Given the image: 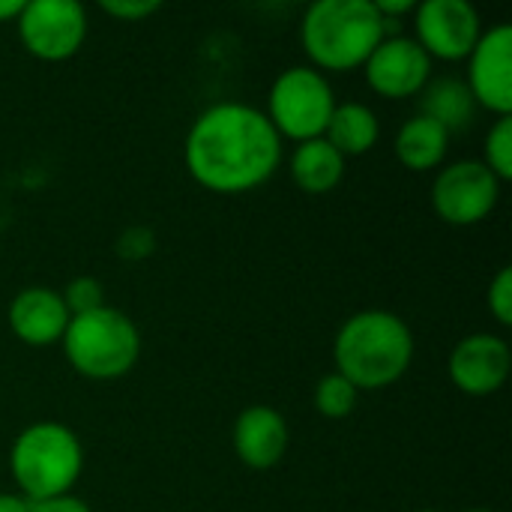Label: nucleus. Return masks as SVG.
I'll use <instances>...</instances> for the list:
<instances>
[{
  "instance_id": "obj_1",
  "label": "nucleus",
  "mask_w": 512,
  "mask_h": 512,
  "mask_svg": "<svg viewBox=\"0 0 512 512\" xmlns=\"http://www.w3.org/2000/svg\"><path fill=\"white\" fill-rule=\"evenodd\" d=\"M189 177L216 195H243L264 186L282 162V138L267 114L246 102L204 108L183 144Z\"/></svg>"
},
{
  "instance_id": "obj_2",
  "label": "nucleus",
  "mask_w": 512,
  "mask_h": 512,
  "mask_svg": "<svg viewBox=\"0 0 512 512\" xmlns=\"http://www.w3.org/2000/svg\"><path fill=\"white\" fill-rule=\"evenodd\" d=\"M414 360L411 327L387 309L354 312L333 339L336 372L360 393L387 390L405 378Z\"/></svg>"
},
{
  "instance_id": "obj_3",
  "label": "nucleus",
  "mask_w": 512,
  "mask_h": 512,
  "mask_svg": "<svg viewBox=\"0 0 512 512\" xmlns=\"http://www.w3.org/2000/svg\"><path fill=\"white\" fill-rule=\"evenodd\" d=\"M384 36L387 27L372 0H318L300 24L306 57L321 75L363 69Z\"/></svg>"
},
{
  "instance_id": "obj_4",
  "label": "nucleus",
  "mask_w": 512,
  "mask_h": 512,
  "mask_svg": "<svg viewBox=\"0 0 512 512\" xmlns=\"http://www.w3.org/2000/svg\"><path fill=\"white\" fill-rule=\"evenodd\" d=\"M84 471L81 438L57 420H39L24 426L9 450V474L18 495L27 501H45L69 495Z\"/></svg>"
},
{
  "instance_id": "obj_5",
  "label": "nucleus",
  "mask_w": 512,
  "mask_h": 512,
  "mask_svg": "<svg viewBox=\"0 0 512 512\" xmlns=\"http://www.w3.org/2000/svg\"><path fill=\"white\" fill-rule=\"evenodd\" d=\"M60 348L81 378L117 381L135 369L141 357V333L126 312L105 303L96 312L69 318Z\"/></svg>"
},
{
  "instance_id": "obj_6",
  "label": "nucleus",
  "mask_w": 512,
  "mask_h": 512,
  "mask_svg": "<svg viewBox=\"0 0 512 512\" xmlns=\"http://www.w3.org/2000/svg\"><path fill=\"white\" fill-rule=\"evenodd\" d=\"M333 108L336 96L327 75L312 66H291L273 81L264 114L279 132V138L303 144L312 138H324Z\"/></svg>"
},
{
  "instance_id": "obj_7",
  "label": "nucleus",
  "mask_w": 512,
  "mask_h": 512,
  "mask_svg": "<svg viewBox=\"0 0 512 512\" xmlns=\"http://www.w3.org/2000/svg\"><path fill=\"white\" fill-rule=\"evenodd\" d=\"M501 180L480 162L462 159L435 174L432 210L441 222L456 228H471L486 222L501 201Z\"/></svg>"
},
{
  "instance_id": "obj_8",
  "label": "nucleus",
  "mask_w": 512,
  "mask_h": 512,
  "mask_svg": "<svg viewBox=\"0 0 512 512\" xmlns=\"http://www.w3.org/2000/svg\"><path fill=\"white\" fill-rule=\"evenodd\" d=\"M15 24L24 51L42 63L75 57L87 39V12L75 0H30Z\"/></svg>"
},
{
  "instance_id": "obj_9",
  "label": "nucleus",
  "mask_w": 512,
  "mask_h": 512,
  "mask_svg": "<svg viewBox=\"0 0 512 512\" xmlns=\"http://www.w3.org/2000/svg\"><path fill=\"white\" fill-rule=\"evenodd\" d=\"M480 36V12L468 0H423L414 9V42L429 60H468Z\"/></svg>"
},
{
  "instance_id": "obj_10",
  "label": "nucleus",
  "mask_w": 512,
  "mask_h": 512,
  "mask_svg": "<svg viewBox=\"0 0 512 512\" xmlns=\"http://www.w3.org/2000/svg\"><path fill=\"white\" fill-rule=\"evenodd\" d=\"M477 108H486L498 117L512 114V27L495 24L483 30L474 51L468 54L465 78Z\"/></svg>"
},
{
  "instance_id": "obj_11",
  "label": "nucleus",
  "mask_w": 512,
  "mask_h": 512,
  "mask_svg": "<svg viewBox=\"0 0 512 512\" xmlns=\"http://www.w3.org/2000/svg\"><path fill=\"white\" fill-rule=\"evenodd\" d=\"M366 84L381 99H411L432 78L429 54L414 42V36H384L378 48L363 63Z\"/></svg>"
},
{
  "instance_id": "obj_12",
  "label": "nucleus",
  "mask_w": 512,
  "mask_h": 512,
  "mask_svg": "<svg viewBox=\"0 0 512 512\" xmlns=\"http://www.w3.org/2000/svg\"><path fill=\"white\" fill-rule=\"evenodd\" d=\"M512 369L510 345L492 333L465 336L450 354V381L456 390L468 396H492L498 393Z\"/></svg>"
},
{
  "instance_id": "obj_13",
  "label": "nucleus",
  "mask_w": 512,
  "mask_h": 512,
  "mask_svg": "<svg viewBox=\"0 0 512 512\" xmlns=\"http://www.w3.org/2000/svg\"><path fill=\"white\" fill-rule=\"evenodd\" d=\"M6 324L18 342H24L30 348H48L63 339L69 312L63 306V297L54 288L30 285L12 297Z\"/></svg>"
},
{
  "instance_id": "obj_14",
  "label": "nucleus",
  "mask_w": 512,
  "mask_h": 512,
  "mask_svg": "<svg viewBox=\"0 0 512 512\" xmlns=\"http://www.w3.org/2000/svg\"><path fill=\"white\" fill-rule=\"evenodd\" d=\"M291 444L285 417L270 405H249L234 420V453L252 471L276 468Z\"/></svg>"
},
{
  "instance_id": "obj_15",
  "label": "nucleus",
  "mask_w": 512,
  "mask_h": 512,
  "mask_svg": "<svg viewBox=\"0 0 512 512\" xmlns=\"http://www.w3.org/2000/svg\"><path fill=\"white\" fill-rule=\"evenodd\" d=\"M477 102L468 90V84L456 75H441L429 78V84L420 90V114L435 120L447 135L465 132L477 120Z\"/></svg>"
},
{
  "instance_id": "obj_16",
  "label": "nucleus",
  "mask_w": 512,
  "mask_h": 512,
  "mask_svg": "<svg viewBox=\"0 0 512 512\" xmlns=\"http://www.w3.org/2000/svg\"><path fill=\"white\" fill-rule=\"evenodd\" d=\"M345 156L327 144L324 138H312L297 144V150L291 153V180L297 183V189H303L306 195H327L333 192L342 177H345Z\"/></svg>"
},
{
  "instance_id": "obj_17",
  "label": "nucleus",
  "mask_w": 512,
  "mask_h": 512,
  "mask_svg": "<svg viewBox=\"0 0 512 512\" xmlns=\"http://www.w3.org/2000/svg\"><path fill=\"white\" fill-rule=\"evenodd\" d=\"M381 138V120L366 102H336L330 123L324 129V141L333 144L345 159L369 153Z\"/></svg>"
},
{
  "instance_id": "obj_18",
  "label": "nucleus",
  "mask_w": 512,
  "mask_h": 512,
  "mask_svg": "<svg viewBox=\"0 0 512 512\" xmlns=\"http://www.w3.org/2000/svg\"><path fill=\"white\" fill-rule=\"evenodd\" d=\"M450 150V135L435 120L414 114L396 132V159L408 171H435Z\"/></svg>"
},
{
  "instance_id": "obj_19",
  "label": "nucleus",
  "mask_w": 512,
  "mask_h": 512,
  "mask_svg": "<svg viewBox=\"0 0 512 512\" xmlns=\"http://www.w3.org/2000/svg\"><path fill=\"white\" fill-rule=\"evenodd\" d=\"M357 399H360V390L345 381L339 372H330L324 375L318 384H315V393H312V405L321 417L327 420H345L354 414L357 408Z\"/></svg>"
},
{
  "instance_id": "obj_20",
  "label": "nucleus",
  "mask_w": 512,
  "mask_h": 512,
  "mask_svg": "<svg viewBox=\"0 0 512 512\" xmlns=\"http://www.w3.org/2000/svg\"><path fill=\"white\" fill-rule=\"evenodd\" d=\"M501 183L512 180V114L498 117L495 126L486 135L483 144V159H480Z\"/></svg>"
},
{
  "instance_id": "obj_21",
  "label": "nucleus",
  "mask_w": 512,
  "mask_h": 512,
  "mask_svg": "<svg viewBox=\"0 0 512 512\" xmlns=\"http://www.w3.org/2000/svg\"><path fill=\"white\" fill-rule=\"evenodd\" d=\"M63 306L69 312V318L75 315H87L105 306V291L102 282L96 276H75L66 288H63Z\"/></svg>"
},
{
  "instance_id": "obj_22",
  "label": "nucleus",
  "mask_w": 512,
  "mask_h": 512,
  "mask_svg": "<svg viewBox=\"0 0 512 512\" xmlns=\"http://www.w3.org/2000/svg\"><path fill=\"white\" fill-rule=\"evenodd\" d=\"M489 312L495 315V321L501 327H510L512 324V270L510 267H501L498 276L492 279L489 285Z\"/></svg>"
},
{
  "instance_id": "obj_23",
  "label": "nucleus",
  "mask_w": 512,
  "mask_h": 512,
  "mask_svg": "<svg viewBox=\"0 0 512 512\" xmlns=\"http://www.w3.org/2000/svg\"><path fill=\"white\" fill-rule=\"evenodd\" d=\"M99 9L117 21H144L147 15H156L162 9L159 0H102Z\"/></svg>"
},
{
  "instance_id": "obj_24",
  "label": "nucleus",
  "mask_w": 512,
  "mask_h": 512,
  "mask_svg": "<svg viewBox=\"0 0 512 512\" xmlns=\"http://www.w3.org/2000/svg\"><path fill=\"white\" fill-rule=\"evenodd\" d=\"M156 249V234L150 228H129L117 240V255L123 261H144Z\"/></svg>"
},
{
  "instance_id": "obj_25",
  "label": "nucleus",
  "mask_w": 512,
  "mask_h": 512,
  "mask_svg": "<svg viewBox=\"0 0 512 512\" xmlns=\"http://www.w3.org/2000/svg\"><path fill=\"white\" fill-rule=\"evenodd\" d=\"M30 512H93L87 501L69 495H57V498H45V501H30Z\"/></svg>"
},
{
  "instance_id": "obj_26",
  "label": "nucleus",
  "mask_w": 512,
  "mask_h": 512,
  "mask_svg": "<svg viewBox=\"0 0 512 512\" xmlns=\"http://www.w3.org/2000/svg\"><path fill=\"white\" fill-rule=\"evenodd\" d=\"M372 3H375V12L384 18L387 30H390V24H396V18L414 15V9H417V0H372Z\"/></svg>"
},
{
  "instance_id": "obj_27",
  "label": "nucleus",
  "mask_w": 512,
  "mask_h": 512,
  "mask_svg": "<svg viewBox=\"0 0 512 512\" xmlns=\"http://www.w3.org/2000/svg\"><path fill=\"white\" fill-rule=\"evenodd\" d=\"M0 512H30V501L18 492H0Z\"/></svg>"
},
{
  "instance_id": "obj_28",
  "label": "nucleus",
  "mask_w": 512,
  "mask_h": 512,
  "mask_svg": "<svg viewBox=\"0 0 512 512\" xmlns=\"http://www.w3.org/2000/svg\"><path fill=\"white\" fill-rule=\"evenodd\" d=\"M21 6H24V0H0V24L15 21L21 15Z\"/></svg>"
},
{
  "instance_id": "obj_29",
  "label": "nucleus",
  "mask_w": 512,
  "mask_h": 512,
  "mask_svg": "<svg viewBox=\"0 0 512 512\" xmlns=\"http://www.w3.org/2000/svg\"><path fill=\"white\" fill-rule=\"evenodd\" d=\"M465 512H489V510H465Z\"/></svg>"
},
{
  "instance_id": "obj_30",
  "label": "nucleus",
  "mask_w": 512,
  "mask_h": 512,
  "mask_svg": "<svg viewBox=\"0 0 512 512\" xmlns=\"http://www.w3.org/2000/svg\"><path fill=\"white\" fill-rule=\"evenodd\" d=\"M417 512H438V510H417Z\"/></svg>"
}]
</instances>
